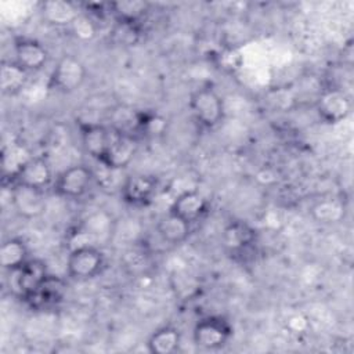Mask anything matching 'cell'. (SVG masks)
Returning <instances> with one entry per match:
<instances>
[{"label":"cell","instance_id":"cell-24","mask_svg":"<svg viewBox=\"0 0 354 354\" xmlns=\"http://www.w3.org/2000/svg\"><path fill=\"white\" fill-rule=\"evenodd\" d=\"M311 214L318 223L333 224L342 220L344 209L336 199H322L311 207Z\"/></svg>","mask_w":354,"mask_h":354},{"label":"cell","instance_id":"cell-7","mask_svg":"<svg viewBox=\"0 0 354 354\" xmlns=\"http://www.w3.org/2000/svg\"><path fill=\"white\" fill-rule=\"evenodd\" d=\"M93 171L84 165H73L62 170L53 183V189L58 196L76 199L86 195L93 183Z\"/></svg>","mask_w":354,"mask_h":354},{"label":"cell","instance_id":"cell-9","mask_svg":"<svg viewBox=\"0 0 354 354\" xmlns=\"http://www.w3.org/2000/svg\"><path fill=\"white\" fill-rule=\"evenodd\" d=\"M159 189V180L152 174L134 173L127 176L120 187L123 202L131 206H147Z\"/></svg>","mask_w":354,"mask_h":354},{"label":"cell","instance_id":"cell-11","mask_svg":"<svg viewBox=\"0 0 354 354\" xmlns=\"http://www.w3.org/2000/svg\"><path fill=\"white\" fill-rule=\"evenodd\" d=\"M10 199L14 210L26 220L40 217L47 207L44 191L21 184H11Z\"/></svg>","mask_w":354,"mask_h":354},{"label":"cell","instance_id":"cell-17","mask_svg":"<svg viewBox=\"0 0 354 354\" xmlns=\"http://www.w3.org/2000/svg\"><path fill=\"white\" fill-rule=\"evenodd\" d=\"M40 12L47 24L55 26H71L82 14L79 6L66 0H48L40 4Z\"/></svg>","mask_w":354,"mask_h":354},{"label":"cell","instance_id":"cell-22","mask_svg":"<svg viewBox=\"0 0 354 354\" xmlns=\"http://www.w3.org/2000/svg\"><path fill=\"white\" fill-rule=\"evenodd\" d=\"M28 76H29V72L22 69L12 59L4 61L1 64V71H0V84H1L3 93L10 95L19 93L26 84Z\"/></svg>","mask_w":354,"mask_h":354},{"label":"cell","instance_id":"cell-14","mask_svg":"<svg viewBox=\"0 0 354 354\" xmlns=\"http://www.w3.org/2000/svg\"><path fill=\"white\" fill-rule=\"evenodd\" d=\"M82 147L86 153L93 159L101 160L104 153L108 149V145L112 138V129L93 122H80L79 123Z\"/></svg>","mask_w":354,"mask_h":354},{"label":"cell","instance_id":"cell-12","mask_svg":"<svg viewBox=\"0 0 354 354\" xmlns=\"http://www.w3.org/2000/svg\"><path fill=\"white\" fill-rule=\"evenodd\" d=\"M65 293L66 282L58 275L48 274L37 289L24 301L33 310H50L64 300Z\"/></svg>","mask_w":354,"mask_h":354},{"label":"cell","instance_id":"cell-16","mask_svg":"<svg viewBox=\"0 0 354 354\" xmlns=\"http://www.w3.org/2000/svg\"><path fill=\"white\" fill-rule=\"evenodd\" d=\"M256 230L246 221L234 220L228 223L221 234L223 246L230 253H242L256 242Z\"/></svg>","mask_w":354,"mask_h":354},{"label":"cell","instance_id":"cell-10","mask_svg":"<svg viewBox=\"0 0 354 354\" xmlns=\"http://www.w3.org/2000/svg\"><path fill=\"white\" fill-rule=\"evenodd\" d=\"M11 274V290L22 300L29 297L43 279L50 274L47 266L40 259H29L19 268L10 271Z\"/></svg>","mask_w":354,"mask_h":354},{"label":"cell","instance_id":"cell-25","mask_svg":"<svg viewBox=\"0 0 354 354\" xmlns=\"http://www.w3.org/2000/svg\"><path fill=\"white\" fill-rule=\"evenodd\" d=\"M166 127H167V120L159 113L144 112V113H138L137 116L136 131H138L144 137L162 136L166 131Z\"/></svg>","mask_w":354,"mask_h":354},{"label":"cell","instance_id":"cell-3","mask_svg":"<svg viewBox=\"0 0 354 354\" xmlns=\"http://www.w3.org/2000/svg\"><path fill=\"white\" fill-rule=\"evenodd\" d=\"M232 326L221 315H209L199 319L192 330L194 343L203 350H220L230 342Z\"/></svg>","mask_w":354,"mask_h":354},{"label":"cell","instance_id":"cell-15","mask_svg":"<svg viewBox=\"0 0 354 354\" xmlns=\"http://www.w3.org/2000/svg\"><path fill=\"white\" fill-rule=\"evenodd\" d=\"M207 209V199L199 191L191 189L177 195L176 199L171 202L169 212L185 220L187 223L194 224L206 214Z\"/></svg>","mask_w":354,"mask_h":354},{"label":"cell","instance_id":"cell-18","mask_svg":"<svg viewBox=\"0 0 354 354\" xmlns=\"http://www.w3.org/2000/svg\"><path fill=\"white\" fill-rule=\"evenodd\" d=\"M191 225L192 224L187 223L185 220L177 217L167 210L158 220L156 231L163 242L169 245H181L188 239L191 234Z\"/></svg>","mask_w":354,"mask_h":354},{"label":"cell","instance_id":"cell-1","mask_svg":"<svg viewBox=\"0 0 354 354\" xmlns=\"http://www.w3.org/2000/svg\"><path fill=\"white\" fill-rule=\"evenodd\" d=\"M105 266L104 253L94 245L84 243L73 248L66 260V272L71 279L88 281L95 278Z\"/></svg>","mask_w":354,"mask_h":354},{"label":"cell","instance_id":"cell-4","mask_svg":"<svg viewBox=\"0 0 354 354\" xmlns=\"http://www.w3.org/2000/svg\"><path fill=\"white\" fill-rule=\"evenodd\" d=\"M86 76L87 71L83 62L76 57L66 54L57 61L50 75L48 87L58 93L69 94L82 87V84L86 80Z\"/></svg>","mask_w":354,"mask_h":354},{"label":"cell","instance_id":"cell-13","mask_svg":"<svg viewBox=\"0 0 354 354\" xmlns=\"http://www.w3.org/2000/svg\"><path fill=\"white\" fill-rule=\"evenodd\" d=\"M12 50H14L12 61L29 73L40 71L47 64L48 53L46 47L35 39L18 37L14 41Z\"/></svg>","mask_w":354,"mask_h":354},{"label":"cell","instance_id":"cell-21","mask_svg":"<svg viewBox=\"0 0 354 354\" xmlns=\"http://www.w3.org/2000/svg\"><path fill=\"white\" fill-rule=\"evenodd\" d=\"M142 37L141 22L115 19L109 30V40L120 48H131L140 43Z\"/></svg>","mask_w":354,"mask_h":354},{"label":"cell","instance_id":"cell-5","mask_svg":"<svg viewBox=\"0 0 354 354\" xmlns=\"http://www.w3.org/2000/svg\"><path fill=\"white\" fill-rule=\"evenodd\" d=\"M315 109L322 122L336 124L350 115L351 98L343 88L326 87L317 95Z\"/></svg>","mask_w":354,"mask_h":354},{"label":"cell","instance_id":"cell-8","mask_svg":"<svg viewBox=\"0 0 354 354\" xmlns=\"http://www.w3.org/2000/svg\"><path fill=\"white\" fill-rule=\"evenodd\" d=\"M53 183V169L44 156L28 158L11 177V184H21L41 191H46Z\"/></svg>","mask_w":354,"mask_h":354},{"label":"cell","instance_id":"cell-23","mask_svg":"<svg viewBox=\"0 0 354 354\" xmlns=\"http://www.w3.org/2000/svg\"><path fill=\"white\" fill-rule=\"evenodd\" d=\"M109 10L115 19L141 22L148 11V4L145 1L138 0L115 1L109 3Z\"/></svg>","mask_w":354,"mask_h":354},{"label":"cell","instance_id":"cell-20","mask_svg":"<svg viewBox=\"0 0 354 354\" xmlns=\"http://www.w3.org/2000/svg\"><path fill=\"white\" fill-rule=\"evenodd\" d=\"M28 245L21 238H8L0 246V264L8 272L19 268L29 260Z\"/></svg>","mask_w":354,"mask_h":354},{"label":"cell","instance_id":"cell-6","mask_svg":"<svg viewBox=\"0 0 354 354\" xmlns=\"http://www.w3.org/2000/svg\"><path fill=\"white\" fill-rule=\"evenodd\" d=\"M138 149L136 136L112 127V138L106 152L100 163L111 171H118L127 167L134 159Z\"/></svg>","mask_w":354,"mask_h":354},{"label":"cell","instance_id":"cell-2","mask_svg":"<svg viewBox=\"0 0 354 354\" xmlns=\"http://www.w3.org/2000/svg\"><path fill=\"white\" fill-rule=\"evenodd\" d=\"M189 109L194 119L205 129L216 127L224 118V104L212 86H202L192 91Z\"/></svg>","mask_w":354,"mask_h":354},{"label":"cell","instance_id":"cell-26","mask_svg":"<svg viewBox=\"0 0 354 354\" xmlns=\"http://www.w3.org/2000/svg\"><path fill=\"white\" fill-rule=\"evenodd\" d=\"M69 28L76 35V37H80V39H91L97 32L95 22L84 12H82Z\"/></svg>","mask_w":354,"mask_h":354},{"label":"cell","instance_id":"cell-19","mask_svg":"<svg viewBox=\"0 0 354 354\" xmlns=\"http://www.w3.org/2000/svg\"><path fill=\"white\" fill-rule=\"evenodd\" d=\"M181 344V332L173 325H165L151 333L147 348L152 354H171Z\"/></svg>","mask_w":354,"mask_h":354}]
</instances>
